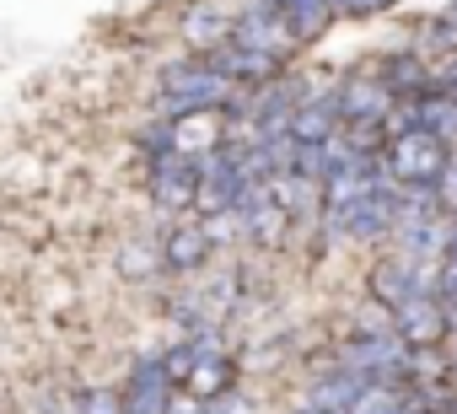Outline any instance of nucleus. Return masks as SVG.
I'll return each instance as SVG.
<instances>
[{
  "label": "nucleus",
  "mask_w": 457,
  "mask_h": 414,
  "mask_svg": "<svg viewBox=\"0 0 457 414\" xmlns=\"http://www.w3.org/2000/svg\"><path fill=\"white\" fill-rule=\"evenodd\" d=\"M210 248H215L210 227H172L167 243H162V264L178 269V275H188V269H199L210 259Z\"/></svg>",
  "instance_id": "nucleus-8"
},
{
  "label": "nucleus",
  "mask_w": 457,
  "mask_h": 414,
  "mask_svg": "<svg viewBox=\"0 0 457 414\" xmlns=\"http://www.w3.org/2000/svg\"><path fill=\"white\" fill-rule=\"evenodd\" d=\"M334 113H339V124H387L393 119V108H398V92L377 76V70H355V76H345L334 92Z\"/></svg>",
  "instance_id": "nucleus-3"
},
{
  "label": "nucleus",
  "mask_w": 457,
  "mask_h": 414,
  "mask_svg": "<svg viewBox=\"0 0 457 414\" xmlns=\"http://www.w3.org/2000/svg\"><path fill=\"white\" fill-rule=\"evenodd\" d=\"M232 44H243V49H259V54H270V60H291V49L302 44L296 33H291V22L270 6V0H253V6L237 17V28H232Z\"/></svg>",
  "instance_id": "nucleus-4"
},
{
  "label": "nucleus",
  "mask_w": 457,
  "mask_h": 414,
  "mask_svg": "<svg viewBox=\"0 0 457 414\" xmlns=\"http://www.w3.org/2000/svg\"><path fill=\"white\" fill-rule=\"evenodd\" d=\"M441 296H457V248L441 259Z\"/></svg>",
  "instance_id": "nucleus-13"
},
{
  "label": "nucleus",
  "mask_w": 457,
  "mask_h": 414,
  "mask_svg": "<svg viewBox=\"0 0 457 414\" xmlns=\"http://www.w3.org/2000/svg\"><path fill=\"white\" fill-rule=\"evenodd\" d=\"M119 264H124V275H129V280H140V275H151V269H156V248L129 243V248L119 253Z\"/></svg>",
  "instance_id": "nucleus-12"
},
{
  "label": "nucleus",
  "mask_w": 457,
  "mask_h": 414,
  "mask_svg": "<svg viewBox=\"0 0 457 414\" xmlns=\"http://www.w3.org/2000/svg\"><path fill=\"white\" fill-rule=\"evenodd\" d=\"M270 6L291 22V33H296L302 44H307V38H318V33L339 17V12H334V0H270Z\"/></svg>",
  "instance_id": "nucleus-11"
},
{
  "label": "nucleus",
  "mask_w": 457,
  "mask_h": 414,
  "mask_svg": "<svg viewBox=\"0 0 457 414\" xmlns=\"http://www.w3.org/2000/svg\"><path fill=\"white\" fill-rule=\"evenodd\" d=\"M446 371H452V382H457V355H446Z\"/></svg>",
  "instance_id": "nucleus-15"
},
{
  "label": "nucleus",
  "mask_w": 457,
  "mask_h": 414,
  "mask_svg": "<svg viewBox=\"0 0 457 414\" xmlns=\"http://www.w3.org/2000/svg\"><path fill=\"white\" fill-rule=\"evenodd\" d=\"M414 414H425V409H414Z\"/></svg>",
  "instance_id": "nucleus-16"
},
{
  "label": "nucleus",
  "mask_w": 457,
  "mask_h": 414,
  "mask_svg": "<svg viewBox=\"0 0 457 414\" xmlns=\"http://www.w3.org/2000/svg\"><path fill=\"white\" fill-rule=\"evenodd\" d=\"M199 172H204V161H188L183 151L156 156V167H151V199L162 204V211H188V204H199Z\"/></svg>",
  "instance_id": "nucleus-5"
},
{
  "label": "nucleus",
  "mask_w": 457,
  "mask_h": 414,
  "mask_svg": "<svg viewBox=\"0 0 457 414\" xmlns=\"http://www.w3.org/2000/svg\"><path fill=\"white\" fill-rule=\"evenodd\" d=\"M371 382L361 377V371H350V366H334L328 377H318L312 382V393H307V403H318V409H328V414H350L355 403H361V393H366Z\"/></svg>",
  "instance_id": "nucleus-7"
},
{
  "label": "nucleus",
  "mask_w": 457,
  "mask_h": 414,
  "mask_svg": "<svg viewBox=\"0 0 457 414\" xmlns=\"http://www.w3.org/2000/svg\"><path fill=\"white\" fill-rule=\"evenodd\" d=\"M291 414H328V409H318V403H302V409H291Z\"/></svg>",
  "instance_id": "nucleus-14"
},
{
  "label": "nucleus",
  "mask_w": 457,
  "mask_h": 414,
  "mask_svg": "<svg viewBox=\"0 0 457 414\" xmlns=\"http://www.w3.org/2000/svg\"><path fill=\"white\" fill-rule=\"evenodd\" d=\"M414 409H420V387L414 382H371L350 414H414Z\"/></svg>",
  "instance_id": "nucleus-9"
},
{
  "label": "nucleus",
  "mask_w": 457,
  "mask_h": 414,
  "mask_svg": "<svg viewBox=\"0 0 457 414\" xmlns=\"http://www.w3.org/2000/svg\"><path fill=\"white\" fill-rule=\"evenodd\" d=\"M232 17L226 12H215V6H194L188 17H183V38L199 49V54H210V49H220V44H232Z\"/></svg>",
  "instance_id": "nucleus-10"
},
{
  "label": "nucleus",
  "mask_w": 457,
  "mask_h": 414,
  "mask_svg": "<svg viewBox=\"0 0 457 414\" xmlns=\"http://www.w3.org/2000/svg\"><path fill=\"white\" fill-rule=\"evenodd\" d=\"M243 87L232 76H220L210 60H183V65H167L162 70V87H156V108L162 119H188V113H215L226 108Z\"/></svg>",
  "instance_id": "nucleus-1"
},
{
  "label": "nucleus",
  "mask_w": 457,
  "mask_h": 414,
  "mask_svg": "<svg viewBox=\"0 0 457 414\" xmlns=\"http://www.w3.org/2000/svg\"><path fill=\"white\" fill-rule=\"evenodd\" d=\"M393 328H398V339H403V344H414V350H430V344H441V339L452 334L441 291H425V296H414L409 307H398V312H393Z\"/></svg>",
  "instance_id": "nucleus-6"
},
{
  "label": "nucleus",
  "mask_w": 457,
  "mask_h": 414,
  "mask_svg": "<svg viewBox=\"0 0 457 414\" xmlns=\"http://www.w3.org/2000/svg\"><path fill=\"white\" fill-rule=\"evenodd\" d=\"M446 161H452V140H441L436 129H403V135L387 140V167L414 194H436Z\"/></svg>",
  "instance_id": "nucleus-2"
}]
</instances>
